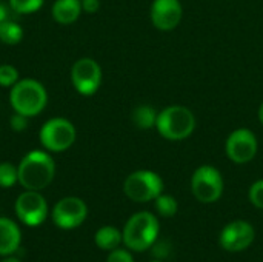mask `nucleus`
<instances>
[{
  "mask_svg": "<svg viewBox=\"0 0 263 262\" xmlns=\"http://www.w3.org/2000/svg\"><path fill=\"white\" fill-rule=\"evenodd\" d=\"M18 182L26 190L46 188L55 174V165L52 158L40 150L29 151L18 164Z\"/></svg>",
  "mask_w": 263,
  "mask_h": 262,
  "instance_id": "f257e3e1",
  "label": "nucleus"
},
{
  "mask_svg": "<svg viewBox=\"0 0 263 262\" xmlns=\"http://www.w3.org/2000/svg\"><path fill=\"white\" fill-rule=\"evenodd\" d=\"M156 127L168 141H183L196 128L194 114L182 105H173L159 113Z\"/></svg>",
  "mask_w": 263,
  "mask_h": 262,
  "instance_id": "7ed1b4c3",
  "label": "nucleus"
},
{
  "mask_svg": "<svg viewBox=\"0 0 263 262\" xmlns=\"http://www.w3.org/2000/svg\"><path fill=\"white\" fill-rule=\"evenodd\" d=\"M23 39V29L18 23L12 20H5L0 23V42L6 45H17Z\"/></svg>",
  "mask_w": 263,
  "mask_h": 262,
  "instance_id": "a211bd4d",
  "label": "nucleus"
},
{
  "mask_svg": "<svg viewBox=\"0 0 263 262\" xmlns=\"http://www.w3.org/2000/svg\"><path fill=\"white\" fill-rule=\"evenodd\" d=\"M20 230L6 218H0V255H11L18 249Z\"/></svg>",
  "mask_w": 263,
  "mask_h": 262,
  "instance_id": "2eb2a0df",
  "label": "nucleus"
},
{
  "mask_svg": "<svg viewBox=\"0 0 263 262\" xmlns=\"http://www.w3.org/2000/svg\"><path fill=\"white\" fill-rule=\"evenodd\" d=\"M182 19V5L179 0H154L151 6V20L160 31L174 29Z\"/></svg>",
  "mask_w": 263,
  "mask_h": 262,
  "instance_id": "ddd939ff",
  "label": "nucleus"
},
{
  "mask_svg": "<svg viewBox=\"0 0 263 262\" xmlns=\"http://www.w3.org/2000/svg\"><path fill=\"white\" fill-rule=\"evenodd\" d=\"M106 262H134L133 256L126 252V250H114Z\"/></svg>",
  "mask_w": 263,
  "mask_h": 262,
  "instance_id": "393cba45",
  "label": "nucleus"
},
{
  "mask_svg": "<svg viewBox=\"0 0 263 262\" xmlns=\"http://www.w3.org/2000/svg\"><path fill=\"white\" fill-rule=\"evenodd\" d=\"M123 236L116 227H102L96 233V244L103 250H114L122 242Z\"/></svg>",
  "mask_w": 263,
  "mask_h": 262,
  "instance_id": "dca6fc26",
  "label": "nucleus"
},
{
  "mask_svg": "<svg viewBox=\"0 0 263 262\" xmlns=\"http://www.w3.org/2000/svg\"><path fill=\"white\" fill-rule=\"evenodd\" d=\"M52 17L60 25L74 23L82 12L80 0H55L52 5Z\"/></svg>",
  "mask_w": 263,
  "mask_h": 262,
  "instance_id": "4468645a",
  "label": "nucleus"
},
{
  "mask_svg": "<svg viewBox=\"0 0 263 262\" xmlns=\"http://www.w3.org/2000/svg\"><path fill=\"white\" fill-rule=\"evenodd\" d=\"M157 233H159L157 219L148 212H140L136 213L126 222L122 236L128 249L134 252H143L154 244Z\"/></svg>",
  "mask_w": 263,
  "mask_h": 262,
  "instance_id": "20e7f679",
  "label": "nucleus"
},
{
  "mask_svg": "<svg viewBox=\"0 0 263 262\" xmlns=\"http://www.w3.org/2000/svg\"><path fill=\"white\" fill-rule=\"evenodd\" d=\"M18 181V170L11 162L0 164V187L9 188Z\"/></svg>",
  "mask_w": 263,
  "mask_h": 262,
  "instance_id": "6ab92c4d",
  "label": "nucleus"
},
{
  "mask_svg": "<svg viewBox=\"0 0 263 262\" xmlns=\"http://www.w3.org/2000/svg\"><path fill=\"white\" fill-rule=\"evenodd\" d=\"M18 82V71L12 65H0V85L2 86H14Z\"/></svg>",
  "mask_w": 263,
  "mask_h": 262,
  "instance_id": "4be33fe9",
  "label": "nucleus"
},
{
  "mask_svg": "<svg viewBox=\"0 0 263 262\" xmlns=\"http://www.w3.org/2000/svg\"><path fill=\"white\" fill-rule=\"evenodd\" d=\"M5 20H9V9L6 5L0 3V23L5 22Z\"/></svg>",
  "mask_w": 263,
  "mask_h": 262,
  "instance_id": "bb28decb",
  "label": "nucleus"
},
{
  "mask_svg": "<svg viewBox=\"0 0 263 262\" xmlns=\"http://www.w3.org/2000/svg\"><path fill=\"white\" fill-rule=\"evenodd\" d=\"M191 188L200 202L210 204L217 201L223 191V181L219 170L210 165L197 168L191 179Z\"/></svg>",
  "mask_w": 263,
  "mask_h": 262,
  "instance_id": "0eeeda50",
  "label": "nucleus"
},
{
  "mask_svg": "<svg viewBox=\"0 0 263 262\" xmlns=\"http://www.w3.org/2000/svg\"><path fill=\"white\" fill-rule=\"evenodd\" d=\"M250 199H251V202L257 208H262L263 210V179L262 181H257L251 187V190H250Z\"/></svg>",
  "mask_w": 263,
  "mask_h": 262,
  "instance_id": "5701e85b",
  "label": "nucleus"
},
{
  "mask_svg": "<svg viewBox=\"0 0 263 262\" xmlns=\"http://www.w3.org/2000/svg\"><path fill=\"white\" fill-rule=\"evenodd\" d=\"M82 2V9H85L86 12L92 14L100 8V2L99 0H80Z\"/></svg>",
  "mask_w": 263,
  "mask_h": 262,
  "instance_id": "a878e982",
  "label": "nucleus"
},
{
  "mask_svg": "<svg viewBox=\"0 0 263 262\" xmlns=\"http://www.w3.org/2000/svg\"><path fill=\"white\" fill-rule=\"evenodd\" d=\"M71 82L80 94L83 96L94 94L102 83L100 65L89 57L79 59L71 68Z\"/></svg>",
  "mask_w": 263,
  "mask_h": 262,
  "instance_id": "6e6552de",
  "label": "nucleus"
},
{
  "mask_svg": "<svg viewBox=\"0 0 263 262\" xmlns=\"http://www.w3.org/2000/svg\"><path fill=\"white\" fill-rule=\"evenodd\" d=\"M28 119H29V117H26V116H23V114H18V113L12 114V117L9 119L11 128H12L14 131H23V130H26V127H28Z\"/></svg>",
  "mask_w": 263,
  "mask_h": 262,
  "instance_id": "b1692460",
  "label": "nucleus"
},
{
  "mask_svg": "<svg viewBox=\"0 0 263 262\" xmlns=\"http://www.w3.org/2000/svg\"><path fill=\"white\" fill-rule=\"evenodd\" d=\"M254 241V229L245 221H236L227 225L220 235V246L228 252H240Z\"/></svg>",
  "mask_w": 263,
  "mask_h": 262,
  "instance_id": "f8f14e48",
  "label": "nucleus"
},
{
  "mask_svg": "<svg viewBox=\"0 0 263 262\" xmlns=\"http://www.w3.org/2000/svg\"><path fill=\"white\" fill-rule=\"evenodd\" d=\"M15 213L23 224L34 227L40 225L46 219L48 205L40 193L34 190H26L15 201Z\"/></svg>",
  "mask_w": 263,
  "mask_h": 262,
  "instance_id": "1a4fd4ad",
  "label": "nucleus"
},
{
  "mask_svg": "<svg viewBox=\"0 0 263 262\" xmlns=\"http://www.w3.org/2000/svg\"><path fill=\"white\" fill-rule=\"evenodd\" d=\"M45 0H9V6L17 14H31L42 8Z\"/></svg>",
  "mask_w": 263,
  "mask_h": 262,
  "instance_id": "412c9836",
  "label": "nucleus"
},
{
  "mask_svg": "<svg viewBox=\"0 0 263 262\" xmlns=\"http://www.w3.org/2000/svg\"><path fill=\"white\" fill-rule=\"evenodd\" d=\"M157 113L149 105H140L133 111V122L140 130H149L157 122Z\"/></svg>",
  "mask_w": 263,
  "mask_h": 262,
  "instance_id": "f3484780",
  "label": "nucleus"
},
{
  "mask_svg": "<svg viewBox=\"0 0 263 262\" xmlns=\"http://www.w3.org/2000/svg\"><path fill=\"white\" fill-rule=\"evenodd\" d=\"M156 208L157 212L165 216V218H171L176 215L177 212V202L173 196H168V195H160L156 198Z\"/></svg>",
  "mask_w": 263,
  "mask_h": 262,
  "instance_id": "aec40b11",
  "label": "nucleus"
},
{
  "mask_svg": "<svg viewBox=\"0 0 263 262\" xmlns=\"http://www.w3.org/2000/svg\"><path fill=\"white\" fill-rule=\"evenodd\" d=\"M257 153V139L253 131L247 128L236 130L227 141V154L236 164L250 162Z\"/></svg>",
  "mask_w": 263,
  "mask_h": 262,
  "instance_id": "9d476101",
  "label": "nucleus"
},
{
  "mask_svg": "<svg viewBox=\"0 0 263 262\" xmlns=\"http://www.w3.org/2000/svg\"><path fill=\"white\" fill-rule=\"evenodd\" d=\"M2 262H20L17 258H14V256H9V258H6V259H3Z\"/></svg>",
  "mask_w": 263,
  "mask_h": 262,
  "instance_id": "cd10ccee",
  "label": "nucleus"
},
{
  "mask_svg": "<svg viewBox=\"0 0 263 262\" xmlns=\"http://www.w3.org/2000/svg\"><path fill=\"white\" fill-rule=\"evenodd\" d=\"M9 103L15 113L32 117L45 110L48 103V94L40 82L34 79H23L11 88Z\"/></svg>",
  "mask_w": 263,
  "mask_h": 262,
  "instance_id": "f03ea898",
  "label": "nucleus"
},
{
  "mask_svg": "<svg viewBox=\"0 0 263 262\" xmlns=\"http://www.w3.org/2000/svg\"><path fill=\"white\" fill-rule=\"evenodd\" d=\"M259 120L263 124V103L260 105V108H259Z\"/></svg>",
  "mask_w": 263,
  "mask_h": 262,
  "instance_id": "c85d7f7f",
  "label": "nucleus"
},
{
  "mask_svg": "<svg viewBox=\"0 0 263 262\" xmlns=\"http://www.w3.org/2000/svg\"><path fill=\"white\" fill-rule=\"evenodd\" d=\"M86 204L79 198H63L55 204L52 210V219L60 229L79 227L86 219Z\"/></svg>",
  "mask_w": 263,
  "mask_h": 262,
  "instance_id": "9b49d317",
  "label": "nucleus"
},
{
  "mask_svg": "<svg viewBox=\"0 0 263 262\" xmlns=\"http://www.w3.org/2000/svg\"><path fill=\"white\" fill-rule=\"evenodd\" d=\"M76 141L74 125L63 117H54L43 124L40 130V142L45 150L60 153L68 150Z\"/></svg>",
  "mask_w": 263,
  "mask_h": 262,
  "instance_id": "39448f33",
  "label": "nucleus"
},
{
  "mask_svg": "<svg viewBox=\"0 0 263 262\" xmlns=\"http://www.w3.org/2000/svg\"><path fill=\"white\" fill-rule=\"evenodd\" d=\"M125 195L134 202H148L162 195L163 182L159 174L146 170L131 173L123 185Z\"/></svg>",
  "mask_w": 263,
  "mask_h": 262,
  "instance_id": "423d86ee",
  "label": "nucleus"
}]
</instances>
